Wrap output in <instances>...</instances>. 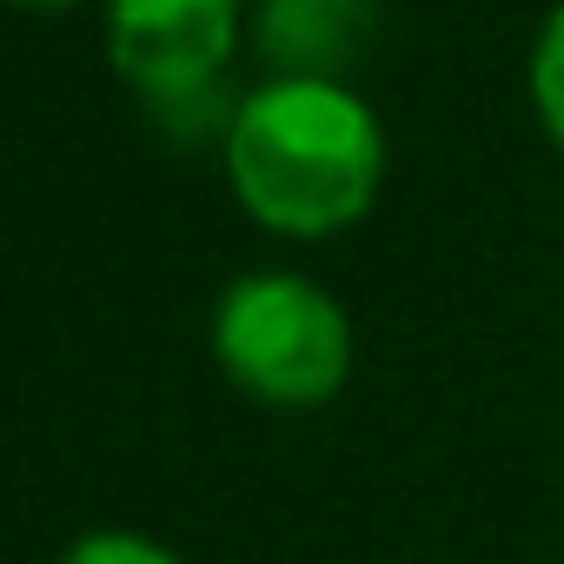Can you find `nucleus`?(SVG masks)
<instances>
[{
    "label": "nucleus",
    "instance_id": "7",
    "mask_svg": "<svg viewBox=\"0 0 564 564\" xmlns=\"http://www.w3.org/2000/svg\"><path fill=\"white\" fill-rule=\"evenodd\" d=\"M8 8H21V14H67V8H80V0H8Z\"/></svg>",
    "mask_w": 564,
    "mask_h": 564
},
{
    "label": "nucleus",
    "instance_id": "3",
    "mask_svg": "<svg viewBox=\"0 0 564 564\" xmlns=\"http://www.w3.org/2000/svg\"><path fill=\"white\" fill-rule=\"evenodd\" d=\"M239 54V0H107V67L153 107H186Z\"/></svg>",
    "mask_w": 564,
    "mask_h": 564
},
{
    "label": "nucleus",
    "instance_id": "1",
    "mask_svg": "<svg viewBox=\"0 0 564 564\" xmlns=\"http://www.w3.org/2000/svg\"><path fill=\"white\" fill-rule=\"evenodd\" d=\"M239 213L279 239H333L379 206L386 127L352 80L272 74L219 127Z\"/></svg>",
    "mask_w": 564,
    "mask_h": 564
},
{
    "label": "nucleus",
    "instance_id": "2",
    "mask_svg": "<svg viewBox=\"0 0 564 564\" xmlns=\"http://www.w3.org/2000/svg\"><path fill=\"white\" fill-rule=\"evenodd\" d=\"M213 366L265 412H326L352 379V313L293 265L226 279L213 300Z\"/></svg>",
    "mask_w": 564,
    "mask_h": 564
},
{
    "label": "nucleus",
    "instance_id": "4",
    "mask_svg": "<svg viewBox=\"0 0 564 564\" xmlns=\"http://www.w3.org/2000/svg\"><path fill=\"white\" fill-rule=\"evenodd\" d=\"M372 34V0H259V54L272 74L346 80Z\"/></svg>",
    "mask_w": 564,
    "mask_h": 564
},
{
    "label": "nucleus",
    "instance_id": "6",
    "mask_svg": "<svg viewBox=\"0 0 564 564\" xmlns=\"http://www.w3.org/2000/svg\"><path fill=\"white\" fill-rule=\"evenodd\" d=\"M54 564H186L173 544L147 538V531H127V524H100V531H80Z\"/></svg>",
    "mask_w": 564,
    "mask_h": 564
},
{
    "label": "nucleus",
    "instance_id": "5",
    "mask_svg": "<svg viewBox=\"0 0 564 564\" xmlns=\"http://www.w3.org/2000/svg\"><path fill=\"white\" fill-rule=\"evenodd\" d=\"M524 94H531L538 133H544V140H551V153L564 160V0L538 21L531 61H524Z\"/></svg>",
    "mask_w": 564,
    "mask_h": 564
}]
</instances>
